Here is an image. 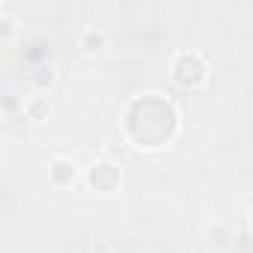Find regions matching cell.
<instances>
[{
    "label": "cell",
    "instance_id": "cell-6",
    "mask_svg": "<svg viewBox=\"0 0 253 253\" xmlns=\"http://www.w3.org/2000/svg\"><path fill=\"white\" fill-rule=\"evenodd\" d=\"M203 238H206V244H209L214 253H223V250L232 247V241H235V229H232V223H226V220L217 217V220H211V223L206 226Z\"/></svg>",
    "mask_w": 253,
    "mask_h": 253
},
{
    "label": "cell",
    "instance_id": "cell-5",
    "mask_svg": "<svg viewBox=\"0 0 253 253\" xmlns=\"http://www.w3.org/2000/svg\"><path fill=\"white\" fill-rule=\"evenodd\" d=\"M75 42H78V51H81L84 57H89V60H98V57H104V54L110 51V33H107L104 27H98V24L81 27Z\"/></svg>",
    "mask_w": 253,
    "mask_h": 253
},
{
    "label": "cell",
    "instance_id": "cell-9",
    "mask_svg": "<svg viewBox=\"0 0 253 253\" xmlns=\"http://www.w3.org/2000/svg\"><path fill=\"white\" fill-rule=\"evenodd\" d=\"M15 33H18V21L9 12V6L3 3V6H0V45H12Z\"/></svg>",
    "mask_w": 253,
    "mask_h": 253
},
{
    "label": "cell",
    "instance_id": "cell-3",
    "mask_svg": "<svg viewBox=\"0 0 253 253\" xmlns=\"http://www.w3.org/2000/svg\"><path fill=\"white\" fill-rule=\"evenodd\" d=\"M84 182H86V188H89L92 194L110 197V194H116V191L122 188L125 173H122V167H119L113 158H95V161L86 167Z\"/></svg>",
    "mask_w": 253,
    "mask_h": 253
},
{
    "label": "cell",
    "instance_id": "cell-2",
    "mask_svg": "<svg viewBox=\"0 0 253 253\" xmlns=\"http://www.w3.org/2000/svg\"><path fill=\"white\" fill-rule=\"evenodd\" d=\"M170 81L179 89H206L211 81V63L203 51L197 48H182L170 57Z\"/></svg>",
    "mask_w": 253,
    "mask_h": 253
},
{
    "label": "cell",
    "instance_id": "cell-8",
    "mask_svg": "<svg viewBox=\"0 0 253 253\" xmlns=\"http://www.w3.org/2000/svg\"><path fill=\"white\" fill-rule=\"evenodd\" d=\"M27 81L33 84V89H36V92H48V89L57 84V72H54V66L42 63V66H36V69L30 72V78H27Z\"/></svg>",
    "mask_w": 253,
    "mask_h": 253
},
{
    "label": "cell",
    "instance_id": "cell-7",
    "mask_svg": "<svg viewBox=\"0 0 253 253\" xmlns=\"http://www.w3.org/2000/svg\"><path fill=\"white\" fill-rule=\"evenodd\" d=\"M21 113L30 122H48L51 119V101H48V95L45 92H30L21 101Z\"/></svg>",
    "mask_w": 253,
    "mask_h": 253
},
{
    "label": "cell",
    "instance_id": "cell-4",
    "mask_svg": "<svg viewBox=\"0 0 253 253\" xmlns=\"http://www.w3.org/2000/svg\"><path fill=\"white\" fill-rule=\"evenodd\" d=\"M45 179H48V185H51L54 191H72V188L84 179V173H81V167H78L75 158H69V155H57V158L48 161Z\"/></svg>",
    "mask_w": 253,
    "mask_h": 253
},
{
    "label": "cell",
    "instance_id": "cell-1",
    "mask_svg": "<svg viewBox=\"0 0 253 253\" xmlns=\"http://www.w3.org/2000/svg\"><path fill=\"white\" fill-rule=\"evenodd\" d=\"M119 125H122V137L134 149L161 152L176 143L182 131V113L176 101L161 92H137L125 101Z\"/></svg>",
    "mask_w": 253,
    "mask_h": 253
},
{
    "label": "cell",
    "instance_id": "cell-10",
    "mask_svg": "<svg viewBox=\"0 0 253 253\" xmlns=\"http://www.w3.org/2000/svg\"><path fill=\"white\" fill-rule=\"evenodd\" d=\"M247 232H250V235H253V209H250V211H247Z\"/></svg>",
    "mask_w": 253,
    "mask_h": 253
}]
</instances>
